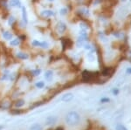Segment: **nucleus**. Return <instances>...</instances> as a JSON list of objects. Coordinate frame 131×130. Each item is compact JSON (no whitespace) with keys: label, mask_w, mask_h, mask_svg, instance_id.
<instances>
[{"label":"nucleus","mask_w":131,"mask_h":130,"mask_svg":"<svg viewBox=\"0 0 131 130\" xmlns=\"http://www.w3.org/2000/svg\"><path fill=\"white\" fill-rule=\"evenodd\" d=\"M52 77H53V73H52V70L46 71V73H45V78H46V80L51 81L52 79Z\"/></svg>","instance_id":"obj_7"},{"label":"nucleus","mask_w":131,"mask_h":130,"mask_svg":"<svg viewBox=\"0 0 131 130\" xmlns=\"http://www.w3.org/2000/svg\"><path fill=\"white\" fill-rule=\"evenodd\" d=\"M39 44H40V41L39 40H33L32 42H31V45H32V46H35V47H38L39 46Z\"/></svg>","instance_id":"obj_18"},{"label":"nucleus","mask_w":131,"mask_h":130,"mask_svg":"<svg viewBox=\"0 0 131 130\" xmlns=\"http://www.w3.org/2000/svg\"><path fill=\"white\" fill-rule=\"evenodd\" d=\"M22 19L24 21V23L25 25L28 23V18H27V11H26V9L24 6H22Z\"/></svg>","instance_id":"obj_4"},{"label":"nucleus","mask_w":131,"mask_h":130,"mask_svg":"<svg viewBox=\"0 0 131 130\" xmlns=\"http://www.w3.org/2000/svg\"><path fill=\"white\" fill-rule=\"evenodd\" d=\"M24 104H25V100H18V101L16 103L15 106L17 107V108H19V107H22Z\"/></svg>","instance_id":"obj_16"},{"label":"nucleus","mask_w":131,"mask_h":130,"mask_svg":"<svg viewBox=\"0 0 131 130\" xmlns=\"http://www.w3.org/2000/svg\"><path fill=\"white\" fill-rule=\"evenodd\" d=\"M39 47L42 48H47L48 47V44L46 43V41H41L40 44H39Z\"/></svg>","instance_id":"obj_17"},{"label":"nucleus","mask_w":131,"mask_h":130,"mask_svg":"<svg viewBox=\"0 0 131 130\" xmlns=\"http://www.w3.org/2000/svg\"><path fill=\"white\" fill-rule=\"evenodd\" d=\"M29 130H42V126L38 124V123H35V124L31 126V127Z\"/></svg>","instance_id":"obj_11"},{"label":"nucleus","mask_w":131,"mask_h":130,"mask_svg":"<svg viewBox=\"0 0 131 130\" xmlns=\"http://www.w3.org/2000/svg\"><path fill=\"white\" fill-rule=\"evenodd\" d=\"M17 56H18V58H21V60H27V58H29L28 54L24 53V52H18V53H17Z\"/></svg>","instance_id":"obj_9"},{"label":"nucleus","mask_w":131,"mask_h":130,"mask_svg":"<svg viewBox=\"0 0 131 130\" xmlns=\"http://www.w3.org/2000/svg\"><path fill=\"white\" fill-rule=\"evenodd\" d=\"M115 129L116 130H128L126 127H124V126L122 125V124H118L117 126H116Z\"/></svg>","instance_id":"obj_15"},{"label":"nucleus","mask_w":131,"mask_h":130,"mask_svg":"<svg viewBox=\"0 0 131 130\" xmlns=\"http://www.w3.org/2000/svg\"><path fill=\"white\" fill-rule=\"evenodd\" d=\"M41 71L39 70V69H36V70L32 71V73L35 75V76H38V75H39V73H40Z\"/></svg>","instance_id":"obj_20"},{"label":"nucleus","mask_w":131,"mask_h":130,"mask_svg":"<svg viewBox=\"0 0 131 130\" xmlns=\"http://www.w3.org/2000/svg\"><path fill=\"white\" fill-rule=\"evenodd\" d=\"M9 5L10 7H17V6H18L19 8H21V4L19 0H10Z\"/></svg>","instance_id":"obj_6"},{"label":"nucleus","mask_w":131,"mask_h":130,"mask_svg":"<svg viewBox=\"0 0 131 130\" xmlns=\"http://www.w3.org/2000/svg\"><path fill=\"white\" fill-rule=\"evenodd\" d=\"M49 1H51V2H52V1H54V0H49Z\"/></svg>","instance_id":"obj_25"},{"label":"nucleus","mask_w":131,"mask_h":130,"mask_svg":"<svg viewBox=\"0 0 131 130\" xmlns=\"http://www.w3.org/2000/svg\"><path fill=\"white\" fill-rule=\"evenodd\" d=\"M73 99V94L72 93H65L64 95L61 97V100L63 102H69Z\"/></svg>","instance_id":"obj_3"},{"label":"nucleus","mask_w":131,"mask_h":130,"mask_svg":"<svg viewBox=\"0 0 131 130\" xmlns=\"http://www.w3.org/2000/svg\"><path fill=\"white\" fill-rule=\"evenodd\" d=\"M35 86L38 87V88H43V87H45V83H44L43 81H39V82L36 83Z\"/></svg>","instance_id":"obj_14"},{"label":"nucleus","mask_w":131,"mask_h":130,"mask_svg":"<svg viewBox=\"0 0 131 130\" xmlns=\"http://www.w3.org/2000/svg\"><path fill=\"white\" fill-rule=\"evenodd\" d=\"M56 130H64V128H63V127H58Z\"/></svg>","instance_id":"obj_24"},{"label":"nucleus","mask_w":131,"mask_h":130,"mask_svg":"<svg viewBox=\"0 0 131 130\" xmlns=\"http://www.w3.org/2000/svg\"><path fill=\"white\" fill-rule=\"evenodd\" d=\"M19 44H20V40L18 39H15L10 42V45H12V46H17V45H18Z\"/></svg>","instance_id":"obj_12"},{"label":"nucleus","mask_w":131,"mask_h":130,"mask_svg":"<svg viewBox=\"0 0 131 130\" xmlns=\"http://www.w3.org/2000/svg\"><path fill=\"white\" fill-rule=\"evenodd\" d=\"M101 102H108L109 101V99H107V98H105V99H101Z\"/></svg>","instance_id":"obj_22"},{"label":"nucleus","mask_w":131,"mask_h":130,"mask_svg":"<svg viewBox=\"0 0 131 130\" xmlns=\"http://www.w3.org/2000/svg\"><path fill=\"white\" fill-rule=\"evenodd\" d=\"M56 121H57V118H56V117H54V116H50V117H48V118L46 119V125H49V126L53 125L54 123L56 122Z\"/></svg>","instance_id":"obj_8"},{"label":"nucleus","mask_w":131,"mask_h":130,"mask_svg":"<svg viewBox=\"0 0 131 130\" xmlns=\"http://www.w3.org/2000/svg\"><path fill=\"white\" fill-rule=\"evenodd\" d=\"M14 22H15V18H14L13 16H10L9 18V19H8V25H9L10 26H12Z\"/></svg>","instance_id":"obj_13"},{"label":"nucleus","mask_w":131,"mask_h":130,"mask_svg":"<svg viewBox=\"0 0 131 130\" xmlns=\"http://www.w3.org/2000/svg\"><path fill=\"white\" fill-rule=\"evenodd\" d=\"M66 30H67V26H66L63 22H59L58 24H57V31H59L60 34L64 33Z\"/></svg>","instance_id":"obj_2"},{"label":"nucleus","mask_w":131,"mask_h":130,"mask_svg":"<svg viewBox=\"0 0 131 130\" xmlns=\"http://www.w3.org/2000/svg\"><path fill=\"white\" fill-rule=\"evenodd\" d=\"M113 93L115 94V95H117V94L119 93V90L116 89V88H115V89L113 90Z\"/></svg>","instance_id":"obj_21"},{"label":"nucleus","mask_w":131,"mask_h":130,"mask_svg":"<svg viewBox=\"0 0 131 130\" xmlns=\"http://www.w3.org/2000/svg\"><path fill=\"white\" fill-rule=\"evenodd\" d=\"M80 121H81L80 114L77 112H74V111L69 112L68 114L66 115V122L69 126H74L78 124L80 122Z\"/></svg>","instance_id":"obj_1"},{"label":"nucleus","mask_w":131,"mask_h":130,"mask_svg":"<svg viewBox=\"0 0 131 130\" xmlns=\"http://www.w3.org/2000/svg\"><path fill=\"white\" fill-rule=\"evenodd\" d=\"M67 8H62V9L60 10V14L61 15H66V14H67Z\"/></svg>","instance_id":"obj_19"},{"label":"nucleus","mask_w":131,"mask_h":130,"mask_svg":"<svg viewBox=\"0 0 131 130\" xmlns=\"http://www.w3.org/2000/svg\"><path fill=\"white\" fill-rule=\"evenodd\" d=\"M41 15L43 17H46V18H49V17H52L54 16V12L52 10H45L41 12Z\"/></svg>","instance_id":"obj_5"},{"label":"nucleus","mask_w":131,"mask_h":130,"mask_svg":"<svg viewBox=\"0 0 131 130\" xmlns=\"http://www.w3.org/2000/svg\"><path fill=\"white\" fill-rule=\"evenodd\" d=\"M127 73H131V68L127 69Z\"/></svg>","instance_id":"obj_23"},{"label":"nucleus","mask_w":131,"mask_h":130,"mask_svg":"<svg viewBox=\"0 0 131 130\" xmlns=\"http://www.w3.org/2000/svg\"><path fill=\"white\" fill-rule=\"evenodd\" d=\"M3 37H4V39H6V40H10V39L12 38V34L10 32V31H5V32L3 33Z\"/></svg>","instance_id":"obj_10"}]
</instances>
